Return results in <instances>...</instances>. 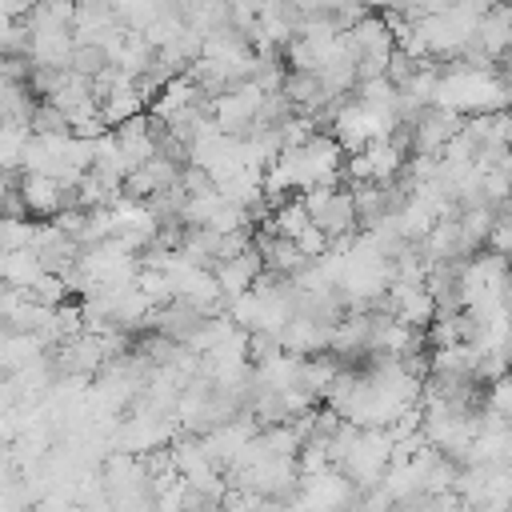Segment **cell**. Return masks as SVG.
I'll return each mask as SVG.
<instances>
[{
  "mask_svg": "<svg viewBox=\"0 0 512 512\" xmlns=\"http://www.w3.org/2000/svg\"><path fill=\"white\" fill-rule=\"evenodd\" d=\"M108 64H112V56H108L104 44H76V48H72V60H68V68H72L76 76H88V80H96Z\"/></svg>",
  "mask_w": 512,
  "mask_h": 512,
  "instance_id": "8992f818",
  "label": "cell"
},
{
  "mask_svg": "<svg viewBox=\"0 0 512 512\" xmlns=\"http://www.w3.org/2000/svg\"><path fill=\"white\" fill-rule=\"evenodd\" d=\"M332 328H336V324H328V320H316V316H308V312H296V316L280 328V344H284V352H292V356H320V352L332 348Z\"/></svg>",
  "mask_w": 512,
  "mask_h": 512,
  "instance_id": "6da1fadb",
  "label": "cell"
},
{
  "mask_svg": "<svg viewBox=\"0 0 512 512\" xmlns=\"http://www.w3.org/2000/svg\"><path fill=\"white\" fill-rule=\"evenodd\" d=\"M296 244H300V252H304L308 260H316V256H324V252L332 248V240H328V236H324L316 224H308V228L296 236Z\"/></svg>",
  "mask_w": 512,
  "mask_h": 512,
  "instance_id": "9c48e42d",
  "label": "cell"
},
{
  "mask_svg": "<svg viewBox=\"0 0 512 512\" xmlns=\"http://www.w3.org/2000/svg\"><path fill=\"white\" fill-rule=\"evenodd\" d=\"M64 192L68 184H60L56 176H44V172H20V196L28 204V216L36 220H52L64 212Z\"/></svg>",
  "mask_w": 512,
  "mask_h": 512,
  "instance_id": "7a4b0ae2",
  "label": "cell"
},
{
  "mask_svg": "<svg viewBox=\"0 0 512 512\" xmlns=\"http://www.w3.org/2000/svg\"><path fill=\"white\" fill-rule=\"evenodd\" d=\"M32 136H72V120L64 116V108H56L52 100H40L32 112Z\"/></svg>",
  "mask_w": 512,
  "mask_h": 512,
  "instance_id": "5b68a950",
  "label": "cell"
},
{
  "mask_svg": "<svg viewBox=\"0 0 512 512\" xmlns=\"http://www.w3.org/2000/svg\"><path fill=\"white\" fill-rule=\"evenodd\" d=\"M276 356H284V344H280V332H272V328H252L248 332V364H268V360H276Z\"/></svg>",
  "mask_w": 512,
  "mask_h": 512,
  "instance_id": "52a82bcc",
  "label": "cell"
},
{
  "mask_svg": "<svg viewBox=\"0 0 512 512\" xmlns=\"http://www.w3.org/2000/svg\"><path fill=\"white\" fill-rule=\"evenodd\" d=\"M40 220L36 216H0V248L16 252V248H32Z\"/></svg>",
  "mask_w": 512,
  "mask_h": 512,
  "instance_id": "277c9868",
  "label": "cell"
},
{
  "mask_svg": "<svg viewBox=\"0 0 512 512\" xmlns=\"http://www.w3.org/2000/svg\"><path fill=\"white\" fill-rule=\"evenodd\" d=\"M40 276H44V264H40V256H36L32 248H16V252L4 256V272H0V280H8V284H16V288L28 292Z\"/></svg>",
  "mask_w": 512,
  "mask_h": 512,
  "instance_id": "3957f363",
  "label": "cell"
},
{
  "mask_svg": "<svg viewBox=\"0 0 512 512\" xmlns=\"http://www.w3.org/2000/svg\"><path fill=\"white\" fill-rule=\"evenodd\" d=\"M28 296L32 300H40V304H48V308H60L72 292H68V284H64V276H56V272H44L32 288H28Z\"/></svg>",
  "mask_w": 512,
  "mask_h": 512,
  "instance_id": "ba28073f",
  "label": "cell"
}]
</instances>
